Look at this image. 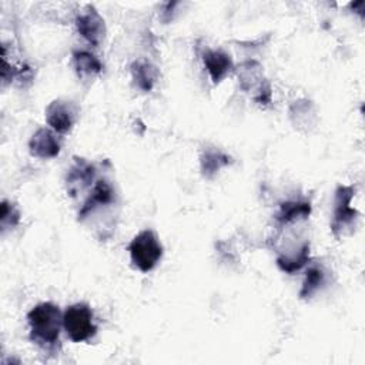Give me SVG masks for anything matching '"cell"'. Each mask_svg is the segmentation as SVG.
I'll list each match as a JSON object with an SVG mask.
<instances>
[{
  "label": "cell",
  "mask_w": 365,
  "mask_h": 365,
  "mask_svg": "<svg viewBox=\"0 0 365 365\" xmlns=\"http://www.w3.org/2000/svg\"><path fill=\"white\" fill-rule=\"evenodd\" d=\"M63 327L73 342H84L94 336L97 327L93 321V311L87 304L70 305L63 314Z\"/></svg>",
  "instance_id": "cell-3"
},
{
  "label": "cell",
  "mask_w": 365,
  "mask_h": 365,
  "mask_svg": "<svg viewBox=\"0 0 365 365\" xmlns=\"http://www.w3.org/2000/svg\"><path fill=\"white\" fill-rule=\"evenodd\" d=\"M352 185H339L335 191L334 201V218L331 222V228L334 235H339L346 227H351L358 217V211L351 207V201L354 197Z\"/></svg>",
  "instance_id": "cell-4"
},
{
  "label": "cell",
  "mask_w": 365,
  "mask_h": 365,
  "mask_svg": "<svg viewBox=\"0 0 365 365\" xmlns=\"http://www.w3.org/2000/svg\"><path fill=\"white\" fill-rule=\"evenodd\" d=\"M308 259H309V244L304 242L298 251L287 255H279L277 258V264L284 272L292 274L301 269L308 262Z\"/></svg>",
  "instance_id": "cell-14"
},
{
  "label": "cell",
  "mask_w": 365,
  "mask_h": 365,
  "mask_svg": "<svg viewBox=\"0 0 365 365\" xmlns=\"http://www.w3.org/2000/svg\"><path fill=\"white\" fill-rule=\"evenodd\" d=\"M231 163H232L231 157L218 148H207L200 157L201 171H202V175L207 178H212L222 167Z\"/></svg>",
  "instance_id": "cell-11"
},
{
  "label": "cell",
  "mask_w": 365,
  "mask_h": 365,
  "mask_svg": "<svg viewBox=\"0 0 365 365\" xmlns=\"http://www.w3.org/2000/svg\"><path fill=\"white\" fill-rule=\"evenodd\" d=\"M114 197H115L114 188L107 180H96L90 195L87 197V200L84 201V204L78 212V218L84 220L87 215H90L93 211H96V208L113 204Z\"/></svg>",
  "instance_id": "cell-8"
},
{
  "label": "cell",
  "mask_w": 365,
  "mask_h": 365,
  "mask_svg": "<svg viewBox=\"0 0 365 365\" xmlns=\"http://www.w3.org/2000/svg\"><path fill=\"white\" fill-rule=\"evenodd\" d=\"M30 154L37 158H53L60 153V141L54 131L48 128H38L29 141Z\"/></svg>",
  "instance_id": "cell-7"
},
{
  "label": "cell",
  "mask_w": 365,
  "mask_h": 365,
  "mask_svg": "<svg viewBox=\"0 0 365 365\" xmlns=\"http://www.w3.org/2000/svg\"><path fill=\"white\" fill-rule=\"evenodd\" d=\"M73 61L77 73L80 76H94L101 73V61L87 50H77L73 53Z\"/></svg>",
  "instance_id": "cell-15"
},
{
  "label": "cell",
  "mask_w": 365,
  "mask_h": 365,
  "mask_svg": "<svg viewBox=\"0 0 365 365\" xmlns=\"http://www.w3.org/2000/svg\"><path fill=\"white\" fill-rule=\"evenodd\" d=\"M259 68L261 67L255 61H247L241 66V68L238 71V77H240L242 88L247 90L255 83V80H262L259 76Z\"/></svg>",
  "instance_id": "cell-17"
},
{
  "label": "cell",
  "mask_w": 365,
  "mask_h": 365,
  "mask_svg": "<svg viewBox=\"0 0 365 365\" xmlns=\"http://www.w3.org/2000/svg\"><path fill=\"white\" fill-rule=\"evenodd\" d=\"M76 27L81 37L93 46H98L106 34L104 20L93 6H87L86 10L77 16Z\"/></svg>",
  "instance_id": "cell-5"
},
{
  "label": "cell",
  "mask_w": 365,
  "mask_h": 365,
  "mask_svg": "<svg viewBox=\"0 0 365 365\" xmlns=\"http://www.w3.org/2000/svg\"><path fill=\"white\" fill-rule=\"evenodd\" d=\"M202 61L211 80L215 84L220 83L232 70L234 66L230 54L222 50H205L202 54Z\"/></svg>",
  "instance_id": "cell-9"
},
{
  "label": "cell",
  "mask_w": 365,
  "mask_h": 365,
  "mask_svg": "<svg viewBox=\"0 0 365 365\" xmlns=\"http://www.w3.org/2000/svg\"><path fill=\"white\" fill-rule=\"evenodd\" d=\"M94 165L87 163L86 160L80 158L74 163L67 174V185L70 195H76V192L94 181Z\"/></svg>",
  "instance_id": "cell-10"
},
{
  "label": "cell",
  "mask_w": 365,
  "mask_h": 365,
  "mask_svg": "<svg viewBox=\"0 0 365 365\" xmlns=\"http://www.w3.org/2000/svg\"><path fill=\"white\" fill-rule=\"evenodd\" d=\"M30 338L44 349H53L60 342L63 317L53 302H41L27 314Z\"/></svg>",
  "instance_id": "cell-1"
},
{
  "label": "cell",
  "mask_w": 365,
  "mask_h": 365,
  "mask_svg": "<svg viewBox=\"0 0 365 365\" xmlns=\"http://www.w3.org/2000/svg\"><path fill=\"white\" fill-rule=\"evenodd\" d=\"M77 118V111L70 101L54 100L46 108V120L48 125L60 134L71 130Z\"/></svg>",
  "instance_id": "cell-6"
},
{
  "label": "cell",
  "mask_w": 365,
  "mask_h": 365,
  "mask_svg": "<svg viewBox=\"0 0 365 365\" xmlns=\"http://www.w3.org/2000/svg\"><path fill=\"white\" fill-rule=\"evenodd\" d=\"M0 221H1V228L6 230V227H16L20 221V214L17 211V208L7 202V201H3L1 202V215H0Z\"/></svg>",
  "instance_id": "cell-18"
},
{
  "label": "cell",
  "mask_w": 365,
  "mask_h": 365,
  "mask_svg": "<svg viewBox=\"0 0 365 365\" xmlns=\"http://www.w3.org/2000/svg\"><path fill=\"white\" fill-rule=\"evenodd\" d=\"M157 68L145 60H137L131 64V77L135 86L143 91H151L157 81Z\"/></svg>",
  "instance_id": "cell-12"
},
{
  "label": "cell",
  "mask_w": 365,
  "mask_h": 365,
  "mask_svg": "<svg viewBox=\"0 0 365 365\" xmlns=\"http://www.w3.org/2000/svg\"><path fill=\"white\" fill-rule=\"evenodd\" d=\"M324 282H325V272H324V269L321 267H317V265L311 267L307 271L305 281L302 284L299 297L301 298H311L321 288V285Z\"/></svg>",
  "instance_id": "cell-16"
},
{
  "label": "cell",
  "mask_w": 365,
  "mask_h": 365,
  "mask_svg": "<svg viewBox=\"0 0 365 365\" xmlns=\"http://www.w3.org/2000/svg\"><path fill=\"white\" fill-rule=\"evenodd\" d=\"M131 262L141 272L151 271L163 257V245L151 230L138 232L128 245Z\"/></svg>",
  "instance_id": "cell-2"
},
{
  "label": "cell",
  "mask_w": 365,
  "mask_h": 365,
  "mask_svg": "<svg viewBox=\"0 0 365 365\" xmlns=\"http://www.w3.org/2000/svg\"><path fill=\"white\" fill-rule=\"evenodd\" d=\"M311 214V204L307 201H287L282 202L277 214L279 224H289L298 220H305Z\"/></svg>",
  "instance_id": "cell-13"
}]
</instances>
